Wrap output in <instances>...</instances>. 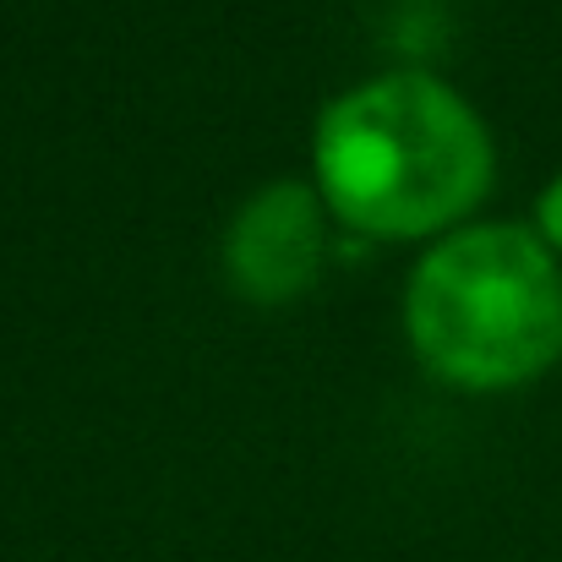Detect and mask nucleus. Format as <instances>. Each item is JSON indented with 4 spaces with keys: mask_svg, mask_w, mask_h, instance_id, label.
Wrapping results in <instances>:
<instances>
[{
    "mask_svg": "<svg viewBox=\"0 0 562 562\" xmlns=\"http://www.w3.org/2000/svg\"><path fill=\"white\" fill-rule=\"evenodd\" d=\"M409 339L464 387H508L562 356V273L519 224L442 240L409 284Z\"/></svg>",
    "mask_w": 562,
    "mask_h": 562,
    "instance_id": "f03ea898",
    "label": "nucleus"
},
{
    "mask_svg": "<svg viewBox=\"0 0 562 562\" xmlns=\"http://www.w3.org/2000/svg\"><path fill=\"white\" fill-rule=\"evenodd\" d=\"M317 257H323V224L306 187L295 181L262 191L229 235V273L257 301L295 295L317 273Z\"/></svg>",
    "mask_w": 562,
    "mask_h": 562,
    "instance_id": "7ed1b4c3",
    "label": "nucleus"
},
{
    "mask_svg": "<svg viewBox=\"0 0 562 562\" xmlns=\"http://www.w3.org/2000/svg\"><path fill=\"white\" fill-rule=\"evenodd\" d=\"M541 229L562 246V181H552V191L541 196Z\"/></svg>",
    "mask_w": 562,
    "mask_h": 562,
    "instance_id": "20e7f679",
    "label": "nucleus"
},
{
    "mask_svg": "<svg viewBox=\"0 0 562 562\" xmlns=\"http://www.w3.org/2000/svg\"><path fill=\"white\" fill-rule=\"evenodd\" d=\"M486 176V126L420 71L345 93L317 126V181L339 218L367 235H426L459 218Z\"/></svg>",
    "mask_w": 562,
    "mask_h": 562,
    "instance_id": "f257e3e1",
    "label": "nucleus"
}]
</instances>
